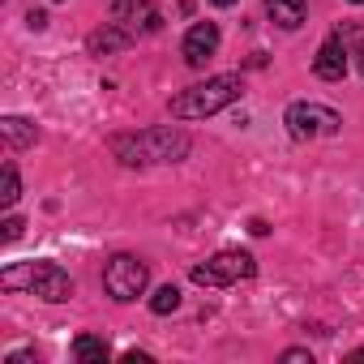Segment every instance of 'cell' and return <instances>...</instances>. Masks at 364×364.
<instances>
[{
	"label": "cell",
	"mask_w": 364,
	"mask_h": 364,
	"mask_svg": "<svg viewBox=\"0 0 364 364\" xmlns=\"http://www.w3.org/2000/svg\"><path fill=\"white\" fill-rule=\"evenodd\" d=\"M73 355H77L82 364H103V360H112V347H107V338H99V334H77V338H73Z\"/></svg>",
	"instance_id": "obj_12"
},
{
	"label": "cell",
	"mask_w": 364,
	"mask_h": 364,
	"mask_svg": "<svg viewBox=\"0 0 364 364\" xmlns=\"http://www.w3.org/2000/svg\"><path fill=\"white\" fill-rule=\"evenodd\" d=\"M253 274H257V257L245 253V249H219L210 262H202V266L189 270V279L198 287H232V283L253 279Z\"/></svg>",
	"instance_id": "obj_4"
},
{
	"label": "cell",
	"mask_w": 364,
	"mask_h": 364,
	"mask_svg": "<svg viewBox=\"0 0 364 364\" xmlns=\"http://www.w3.org/2000/svg\"><path fill=\"white\" fill-rule=\"evenodd\" d=\"M210 5H219V9H232V5H240V0H210Z\"/></svg>",
	"instance_id": "obj_21"
},
{
	"label": "cell",
	"mask_w": 364,
	"mask_h": 364,
	"mask_svg": "<svg viewBox=\"0 0 364 364\" xmlns=\"http://www.w3.org/2000/svg\"><path fill=\"white\" fill-rule=\"evenodd\" d=\"M219 26L215 22H193L189 26V35H185V43H180V52H185V65H193V69H202L215 52H219Z\"/></svg>",
	"instance_id": "obj_8"
},
{
	"label": "cell",
	"mask_w": 364,
	"mask_h": 364,
	"mask_svg": "<svg viewBox=\"0 0 364 364\" xmlns=\"http://www.w3.org/2000/svg\"><path fill=\"white\" fill-rule=\"evenodd\" d=\"M347 65H351V52H347L343 35L334 31V35L317 48V56H313V73H317L321 82H343V77H347Z\"/></svg>",
	"instance_id": "obj_7"
},
{
	"label": "cell",
	"mask_w": 364,
	"mask_h": 364,
	"mask_svg": "<svg viewBox=\"0 0 364 364\" xmlns=\"http://www.w3.org/2000/svg\"><path fill=\"white\" fill-rule=\"evenodd\" d=\"M107 150L124 163V167H159V163H180L189 159L193 137L176 124H154V129H137V133H116L107 137Z\"/></svg>",
	"instance_id": "obj_1"
},
{
	"label": "cell",
	"mask_w": 364,
	"mask_h": 364,
	"mask_svg": "<svg viewBox=\"0 0 364 364\" xmlns=\"http://www.w3.org/2000/svg\"><path fill=\"white\" fill-rule=\"evenodd\" d=\"M26 360H35V351H14L9 355V364H26Z\"/></svg>",
	"instance_id": "obj_20"
},
{
	"label": "cell",
	"mask_w": 364,
	"mask_h": 364,
	"mask_svg": "<svg viewBox=\"0 0 364 364\" xmlns=\"http://www.w3.org/2000/svg\"><path fill=\"white\" fill-rule=\"evenodd\" d=\"M0 228H5V240H9V245H14V240H18V236H22V228H26V223H22V219H18V215H9V219H5V223H0Z\"/></svg>",
	"instance_id": "obj_16"
},
{
	"label": "cell",
	"mask_w": 364,
	"mask_h": 364,
	"mask_svg": "<svg viewBox=\"0 0 364 364\" xmlns=\"http://www.w3.org/2000/svg\"><path fill=\"white\" fill-rule=\"evenodd\" d=\"M266 14H270L274 26L300 31V26H304V0H266Z\"/></svg>",
	"instance_id": "obj_11"
},
{
	"label": "cell",
	"mask_w": 364,
	"mask_h": 364,
	"mask_svg": "<svg viewBox=\"0 0 364 364\" xmlns=\"http://www.w3.org/2000/svg\"><path fill=\"white\" fill-rule=\"evenodd\" d=\"M146 283H150V266H146L141 257H133V253L107 257V266H103V287H107L112 300L129 304V300H137V296L146 291Z\"/></svg>",
	"instance_id": "obj_6"
},
{
	"label": "cell",
	"mask_w": 364,
	"mask_h": 364,
	"mask_svg": "<svg viewBox=\"0 0 364 364\" xmlns=\"http://www.w3.org/2000/svg\"><path fill=\"white\" fill-rule=\"evenodd\" d=\"M26 22H31V31H43V26H48V14H39V9H31V14H26Z\"/></svg>",
	"instance_id": "obj_18"
},
{
	"label": "cell",
	"mask_w": 364,
	"mask_h": 364,
	"mask_svg": "<svg viewBox=\"0 0 364 364\" xmlns=\"http://www.w3.org/2000/svg\"><path fill=\"white\" fill-rule=\"evenodd\" d=\"M124 360H129V364H150V355H146V351H124Z\"/></svg>",
	"instance_id": "obj_19"
},
{
	"label": "cell",
	"mask_w": 364,
	"mask_h": 364,
	"mask_svg": "<svg viewBox=\"0 0 364 364\" xmlns=\"http://www.w3.org/2000/svg\"><path fill=\"white\" fill-rule=\"evenodd\" d=\"M338 35H343V43L355 48V65H360V73H364V31H360V26H338Z\"/></svg>",
	"instance_id": "obj_15"
},
{
	"label": "cell",
	"mask_w": 364,
	"mask_h": 364,
	"mask_svg": "<svg viewBox=\"0 0 364 364\" xmlns=\"http://www.w3.org/2000/svg\"><path fill=\"white\" fill-rule=\"evenodd\" d=\"M283 360H287V364H304V360H313V355H309V351H300V347H287V351H283Z\"/></svg>",
	"instance_id": "obj_17"
},
{
	"label": "cell",
	"mask_w": 364,
	"mask_h": 364,
	"mask_svg": "<svg viewBox=\"0 0 364 364\" xmlns=\"http://www.w3.org/2000/svg\"><path fill=\"white\" fill-rule=\"evenodd\" d=\"M180 309V287L176 283H167V287H159L154 296H150V313L154 317H167V313H176Z\"/></svg>",
	"instance_id": "obj_14"
},
{
	"label": "cell",
	"mask_w": 364,
	"mask_h": 364,
	"mask_svg": "<svg viewBox=\"0 0 364 364\" xmlns=\"http://www.w3.org/2000/svg\"><path fill=\"white\" fill-rule=\"evenodd\" d=\"M351 5H364V0H351Z\"/></svg>",
	"instance_id": "obj_22"
},
{
	"label": "cell",
	"mask_w": 364,
	"mask_h": 364,
	"mask_svg": "<svg viewBox=\"0 0 364 364\" xmlns=\"http://www.w3.org/2000/svg\"><path fill=\"white\" fill-rule=\"evenodd\" d=\"M18 198H22L18 167H14V163H5V176H0V206H5V210H14V206H18Z\"/></svg>",
	"instance_id": "obj_13"
},
{
	"label": "cell",
	"mask_w": 364,
	"mask_h": 364,
	"mask_svg": "<svg viewBox=\"0 0 364 364\" xmlns=\"http://www.w3.org/2000/svg\"><path fill=\"white\" fill-rule=\"evenodd\" d=\"M133 43V31H124V26H103V31H95L90 39H86V48L95 52V56H107V52H120V48H129Z\"/></svg>",
	"instance_id": "obj_10"
},
{
	"label": "cell",
	"mask_w": 364,
	"mask_h": 364,
	"mask_svg": "<svg viewBox=\"0 0 364 364\" xmlns=\"http://www.w3.org/2000/svg\"><path fill=\"white\" fill-rule=\"evenodd\" d=\"M240 95H245V77L240 73H215V77H206V82H198L189 90H180L167 103V112L176 120H206V116H219L223 107L240 103Z\"/></svg>",
	"instance_id": "obj_2"
},
{
	"label": "cell",
	"mask_w": 364,
	"mask_h": 364,
	"mask_svg": "<svg viewBox=\"0 0 364 364\" xmlns=\"http://www.w3.org/2000/svg\"><path fill=\"white\" fill-rule=\"evenodd\" d=\"M283 124L296 141H317V137H334L343 129V116L326 103H291L283 112Z\"/></svg>",
	"instance_id": "obj_5"
},
{
	"label": "cell",
	"mask_w": 364,
	"mask_h": 364,
	"mask_svg": "<svg viewBox=\"0 0 364 364\" xmlns=\"http://www.w3.org/2000/svg\"><path fill=\"white\" fill-rule=\"evenodd\" d=\"M0 133H5V141L14 150H26V146L39 141V124L26 120V116H5V120H0Z\"/></svg>",
	"instance_id": "obj_9"
},
{
	"label": "cell",
	"mask_w": 364,
	"mask_h": 364,
	"mask_svg": "<svg viewBox=\"0 0 364 364\" xmlns=\"http://www.w3.org/2000/svg\"><path fill=\"white\" fill-rule=\"evenodd\" d=\"M0 287L5 291H31L48 304H65L73 296V279L69 270H60L56 262H18L0 270Z\"/></svg>",
	"instance_id": "obj_3"
}]
</instances>
